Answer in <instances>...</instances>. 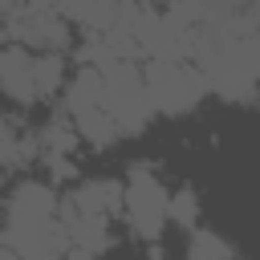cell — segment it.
Returning <instances> with one entry per match:
<instances>
[{
	"label": "cell",
	"instance_id": "cell-1",
	"mask_svg": "<svg viewBox=\"0 0 260 260\" xmlns=\"http://www.w3.org/2000/svg\"><path fill=\"white\" fill-rule=\"evenodd\" d=\"M102 110L110 114V122L118 126L122 138H138L150 126L154 106L146 98V81L134 61H118V65L102 69Z\"/></svg>",
	"mask_w": 260,
	"mask_h": 260
},
{
	"label": "cell",
	"instance_id": "cell-2",
	"mask_svg": "<svg viewBox=\"0 0 260 260\" xmlns=\"http://www.w3.org/2000/svg\"><path fill=\"white\" fill-rule=\"evenodd\" d=\"M142 81H146V98H150L154 114H167V118L191 114L207 98L203 73L195 65H183V61H150L142 69Z\"/></svg>",
	"mask_w": 260,
	"mask_h": 260
},
{
	"label": "cell",
	"instance_id": "cell-3",
	"mask_svg": "<svg viewBox=\"0 0 260 260\" xmlns=\"http://www.w3.org/2000/svg\"><path fill=\"white\" fill-rule=\"evenodd\" d=\"M126 199H122V215L130 219V232L142 240V244H158L162 240V228H167V191H162V179L146 167V162H134L130 175H126Z\"/></svg>",
	"mask_w": 260,
	"mask_h": 260
},
{
	"label": "cell",
	"instance_id": "cell-4",
	"mask_svg": "<svg viewBox=\"0 0 260 260\" xmlns=\"http://www.w3.org/2000/svg\"><path fill=\"white\" fill-rule=\"evenodd\" d=\"M4 37L28 53H65L69 49V24L57 16V4H12Z\"/></svg>",
	"mask_w": 260,
	"mask_h": 260
},
{
	"label": "cell",
	"instance_id": "cell-5",
	"mask_svg": "<svg viewBox=\"0 0 260 260\" xmlns=\"http://www.w3.org/2000/svg\"><path fill=\"white\" fill-rule=\"evenodd\" d=\"M0 89H4V98H12L16 106L41 102L37 81H32V53H28V49H20V45L0 49Z\"/></svg>",
	"mask_w": 260,
	"mask_h": 260
},
{
	"label": "cell",
	"instance_id": "cell-6",
	"mask_svg": "<svg viewBox=\"0 0 260 260\" xmlns=\"http://www.w3.org/2000/svg\"><path fill=\"white\" fill-rule=\"evenodd\" d=\"M81 215H98V219H114L122 215V199H126V187L118 179H85L77 183L69 195H65Z\"/></svg>",
	"mask_w": 260,
	"mask_h": 260
},
{
	"label": "cell",
	"instance_id": "cell-7",
	"mask_svg": "<svg viewBox=\"0 0 260 260\" xmlns=\"http://www.w3.org/2000/svg\"><path fill=\"white\" fill-rule=\"evenodd\" d=\"M65 114L73 118V114H81V110H93V106H102V73L98 69H77L73 77H69V85H65Z\"/></svg>",
	"mask_w": 260,
	"mask_h": 260
},
{
	"label": "cell",
	"instance_id": "cell-8",
	"mask_svg": "<svg viewBox=\"0 0 260 260\" xmlns=\"http://www.w3.org/2000/svg\"><path fill=\"white\" fill-rule=\"evenodd\" d=\"M69 122H73L77 138H81V142H89V146H98V150H106V146H114V142L122 138V134H118V126L110 122V114H106L102 106L81 110V114H73Z\"/></svg>",
	"mask_w": 260,
	"mask_h": 260
},
{
	"label": "cell",
	"instance_id": "cell-9",
	"mask_svg": "<svg viewBox=\"0 0 260 260\" xmlns=\"http://www.w3.org/2000/svg\"><path fill=\"white\" fill-rule=\"evenodd\" d=\"M187 260H244L219 232L211 228H195L191 240H187Z\"/></svg>",
	"mask_w": 260,
	"mask_h": 260
},
{
	"label": "cell",
	"instance_id": "cell-10",
	"mask_svg": "<svg viewBox=\"0 0 260 260\" xmlns=\"http://www.w3.org/2000/svg\"><path fill=\"white\" fill-rule=\"evenodd\" d=\"M32 81L41 98H53L65 81V57L61 53H32Z\"/></svg>",
	"mask_w": 260,
	"mask_h": 260
},
{
	"label": "cell",
	"instance_id": "cell-11",
	"mask_svg": "<svg viewBox=\"0 0 260 260\" xmlns=\"http://www.w3.org/2000/svg\"><path fill=\"white\" fill-rule=\"evenodd\" d=\"M73 146H77V130H73L69 118H53V122L41 130V138H37V150H41V154H61V158H69Z\"/></svg>",
	"mask_w": 260,
	"mask_h": 260
},
{
	"label": "cell",
	"instance_id": "cell-12",
	"mask_svg": "<svg viewBox=\"0 0 260 260\" xmlns=\"http://www.w3.org/2000/svg\"><path fill=\"white\" fill-rule=\"evenodd\" d=\"M167 223H179L183 232H195L199 228V195L191 187H179L167 199Z\"/></svg>",
	"mask_w": 260,
	"mask_h": 260
},
{
	"label": "cell",
	"instance_id": "cell-13",
	"mask_svg": "<svg viewBox=\"0 0 260 260\" xmlns=\"http://www.w3.org/2000/svg\"><path fill=\"white\" fill-rule=\"evenodd\" d=\"M45 158V167H49V179L53 183H69V179H77V167H73V158H61V154H41Z\"/></svg>",
	"mask_w": 260,
	"mask_h": 260
},
{
	"label": "cell",
	"instance_id": "cell-14",
	"mask_svg": "<svg viewBox=\"0 0 260 260\" xmlns=\"http://www.w3.org/2000/svg\"><path fill=\"white\" fill-rule=\"evenodd\" d=\"M65 260H93V256H85V252H73V248H69V252H65Z\"/></svg>",
	"mask_w": 260,
	"mask_h": 260
},
{
	"label": "cell",
	"instance_id": "cell-15",
	"mask_svg": "<svg viewBox=\"0 0 260 260\" xmlns=\"http://www.w3.org/2000/svg\"><path fill=\"white\" fill-rule=\"evenodd\" d=\"M0 260H20L16 252H8V248H0Z\"/></svg>",
	"mask_w": 260,
	"mask_h": 260
},
{
	"label": "cell",
	"instance_id": "cell-16",
	"mask_svg": "<svg viewBox=\"0 0 260 260\" xmlns=\"http://www.w3.org/2000/svg\"><path fill=\"white\" fill-rule=\"evenodd\" d=\"M0 175H4V171H0Z\"/></svg>",
	"mask_w": 260,
	"mask_h": 260
}]
</instances>
